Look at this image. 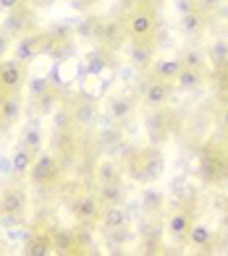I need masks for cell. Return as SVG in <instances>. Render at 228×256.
<instances>
[{
    "mask_svg": "<svg viewBox=\"0 0 228 256\" xmlns=\"http://www.w3.org/2000/svg\"><path fill=\"white\" fill-rule=\"evenodd\" d=\"M155 26H157V14L147 3H139L136 8H131V14L126 16V32L131 40H152Z\"/></svg>",
    "mask_w": 228,
    "mask_h": 256,
    "instance_id": "6da1fadb",
    "label": "cell"
},
{
    "mask_svg": "<svg viewBox=\"0 0 228 256\" xmlns=\"http://www.w3.org/2000/svg\"><path fill=\"white\" fill-rule=\"evenodd\" d=\"M27 84V66L19 58H3L0 60V89L6 94H19Z\"/></svg>",
    "mask_w": 228,
    "mask_h": 256,
    "instance_id": "7a4b0ae2",
    "label": "cell"
},
{
    "mask_svg": "<svg viewBox=\"0 0 228 256\" xmlns=\"http://www.w3.org/2000/svg\"><path fill=\"white\" fill-rule=\"evenodd\" d=\"M100 199H97V194H82V196H76V199L71 202V212L76 217V222L79 225H97V220H100Z\"/></svg>",
    "mask_w": 228,
    "mask_h": 256,
    "instance_id": "3957f363",
    "label": "cell"
},
{
    "mask_svg": "<svg viewBox=\"0 0 228 256\" xmlns=\"http://www.w3.org/2000/svg\"><path fill=\"white\" fill-rule=\"evenodd\" d=\"M29 178L34 186H50L55 178H58V160L48 152H40L34 157V165L29 170Z\"/></svg>",
    "mask_w": 228,
    "mask_h": 256,
    "instance_id": "277c9868",
    "label": "cell"
},
{
    "mask_svg": "<svg viewBox=\"0 0 228 256\" xmlns=\"http://www.w3.org/2000/svg\"><path fill=\"white\" fill-rule=\"evenodd\" d=\"M27 206H29V199H27V194L24 188H16V186H8V188L0 194V212L8 214V217H24L27 214Z\"/></svg>",
    "mask_w": 228,
    "mask_h": 256,
    "instance_id": "5b68a950",
    "label": "cell"
},
{
    "mask_svg": "<svg viewBox=\"0 0 228 256\" xmlns=\"http://www.w3.org/2000/svg\"><path fill=\"white\" fill-rule=\"evenodd\" d=\"M142 102L152 110L165 108V104L170 102V84L168 81H157V78L147 81L144 89H142Z\"/></svg>",
    "mask_w": 228,
    "mask_h": 256,
    "instance_id": "8992f818",
    "label": "cell"
},
{
    "mask_svg": "<svg viewBox=\"0 0 228 256\" xmlns=\"http://www.w3.org/2000/svg\"><path fill=\"white\" fill-rule=\"evenodd\" d=\"M191 222H194V217H191V212H186V209H176V212H170V214H168V222H165L168 236L173 238L178 246H184Z\"/></svg>",
    "mask_w": 228,
    "mask_h": 256,
    "instance_id": "52a82bcc",
    "label": "cell"
},
{
    "mask_svg": "<svg viewBox=\"0 0 228 256\" xmlns=\"http://www.w3.org/2000/svg\"><path fill=\"white\" fill-rule=\"evenodd\" d=\"M97 225H100L102 232L116 230V228H126V225H129V212H126L121 204H102Z\"/></svg>",
    "mask_w": 228,
    "mask_h": 256,
    "instance_id": "ba28073f",
    "label": "cell"
},
{
    "mask_svg": "<svg viewBox=\"0 0 228 256\" xmlns=\"http://www.w3.org/2000/svg\"><path fill=\"white\" fill-rule=\"evenodd\" d=\"M40 40H42L40 34H21V37L16 40V44H14V55L24 66H29L34 58L42 52V42Z\"/></svg>",
    "mask_w": 228,
    "mask_h": 256,
    "instance_id": "9c48e42d",
    "label": "cell"
},
{
    "mask_svg": "<svg viewBox=\"0 0 228 256\" xmlns=\"http://www.w3.org/2000/svg\"><path fill=\"white\" fill-rule=\"evenodd\" d=\"M186 243L191 248H197V251H207L212 248V243H215V232L207 222H199V220H194L189 228V236H186Z\"/></svg>",
    "mask_w": 228,
    "mask_h": 256,
    "instance_id": "30bf717a",
    "label": "cell"
},
{
    "mask_svg": "<svg viewBox=\"0 0 228 256\" xmlns=\"http://www.w3.org/2000/svg\"><path fill=\"white\" fill-rule=\"evenodd\" d=\"M181 68H184V60H181V58H155V60L150 63V74L157 81H173Z\"/></svg>",
    "mask_w": 228,
    "mask_h": 256,
    "instance_id": "8fae6325",
    "label": "cell"
},
{
    "mask_svg": "<svg viewBox=\"0 0 228 256\" xmlns=\"http://www.w3.org/2000/svg\"><path fill=\"white\" fill-rule=\"evenodd\" d=\"M97 115H100V110L92 100H79L71 110V120L82 128H89V126L97 123Z\"/></svg>",
    "mask_w": 228,
    "mask_h": 256,
    "instance_id": "7c38bea8",
    "label": "cell"
},
{
    "mask_svg": "<svg viewBox=\"0 0 228 256\" xmlns=\"http://www.w3.org/2000/svg\"><path fill=\"white\" fill-rule=\"evenodd\" d=\"M129 58L134 66H150L155 60V48H152V40H131L129 42Z\"/></svg>",
    "mask_w": 228,
    "mask_h": 256,
    "instance_id": "4fadbf2b",
    "label": "cell"
},
{
    "mask_svg": "<svg viewBox=\"0 0 228 256\" xmlns=\"http://www.w3.org/2000/svg\"><path fill=\"white\" fill-rule=\"evenodd\" d=\"M34 154L32 149H27L24 144H19L16 146V152L11 154V168H14V176H29V170L34 165Z\"/></svg>",
    "mask_w": 228,
    "mask_h": 256,
    "instance_id": "5bb4252c",
    "label": "cell"
},
{
    "mask_svg": "<svg viewBox=\"0 0 228 256\" xmlns=\"http://www.w3.org/2000/svg\"><path fill=\"white\" fill-rule=\"evenodd\" d=\"M202 71H199V68H189V66H184V68H181V71H178V76L173 78V84L181 89V92H191V89H197L199 84H202Z\"/></svg>",
    "mask_w": 228,
    "mask_h": 256,
    "instance_id": "9a60e30c",
    "label": "cell"
},
{
    "mask_svg": "<svg viewBox=\"0 0 228 256\" xmlns=\"http://www.w3.org/2000/svg\"><path fill=\"white\" fill-rule=\"evenodd\" d=\"M97 199H100V204H121L123 202V186H121V180L97 183Z\"/></svg>",
    "mask_w": 228,
    "mask_h": 256,
    "instance_id": "2e32d148",
    "label": "cell"
},
{
    "mask_svg": "<svg viewBox=\"0 0 228 256\" xmlns=\"http://www.w3.org/2000/svg\"><path fill=\"white\" fill-rule=\"evenodd\" d=\"M108 110H110V115L116 120H126V118H131V112H134V102L129 100V97H123V94H113L110 100H108Z\"/></svg>",
    "mask_w": 228,
    "mask_h": 256,
    "instance_id": "e0dca14e",
    "label": "cell"
},
{
    "mask_svg": "<svg viewBox=\"0 0 228 256\" xmlns=\"http://www.w3.org/2000/svg\"><path fill=\"white\" fill-rule=\"evenodd\" d=\"M21 118V100L16 94H8L3 110H0V123H3V128H11L14 123H19Z\"/></svg>",
    "mask_w": 228,
    "mask_h": 256,
    "instance_id": "ac0fdd59",
    "label": "cell"
},
{
    "mask_svg": "<svg viewBox=\"0 0 228 256\" xmlns=\"http://www.w3.org/2000/svg\"><path fill=\"white\" fill-rule=\"evenodd\" d=\"M181 29H184L189 37H197V34L204 29V10H199V8L194 10V8H191L189 14H184V16H181Z\"/></svg>",
    "mask_w": 228,
    "mask_h": 256,
    "instance_id": "d6986e66",
    "label": "cell"
},
{
    "mask_svg": "<svg viewBox=\"0 0 228 256\" xmlns=\"http://www.w3.org/2000/svg\"><path fill=\"white\" fill-rule=\"evenodd\" d=\"M27 254L29 256H50L53 254V236L50 232H37L29 243H27Z\"/></svg>",
    "mask_w": 228,
    "mask_h": 256,
    "instance_id": "ffe728a7",
    "label": "cell"
},
{
    "mask_svg": "<svg viewBox=\"0 0 228 256\" xmlns=\"http://www.w3.org/2000/svg\"><path fill=\"white\" fill-rule=\"evenodd\" d=\"M126 37V26L121 24V21H108L105 26H102V42L108 44V48H118Z\"/></svg>",
    "mask_w": 228,
    "mask_h": 256,
    "instance_id": "44dd1931",
    "label": "cell"
},
{
    "mask_svg": "<svg viewBox=\"0 0 228 256\" xmlns=\"http://www.w3.org/2000/svg\"><path fill=\"white\" fill-rule=\"evenodd\" d=\"M95 180H97V183H113V180H121V168H118V162L102 160L100 165L95 168Z\"/></svg>",
    "mask_w": 228,
    "mask_h": 256,
    "instance_id": "7402d4cb",
    "label": "cell"
},
{
    "mask_svg": "<svg viewBox=\"0 0 228 256\" xmlns=\"http://www.w3.org/2000/svg\"><path fill=\"white\" fill-rule=\"evenodd\" d=\"M207 58H210V63L218 68V71L228 68V42L225 40H215L210 44V50H207Z\"/></svg>",
    "mask_w": 228,
    "mask_h": 256,
    "instance_id": "603a6c76",
    "label": "cell"
},
{
    "mask_svg": "<svg viewBox=\"0 0 228 256\" xmlns=\"http://www.w3.org/2000/svg\"><path fill=\"white\" fill-rule=\"evenodd\" d=\"M21 144H24L27 149H32L34 154L42 152V131L37 126H27L24 134H21Z\"/></svg>",
    "mask_w": 228,
    "mask_h": 256,
    "instance_id": "cb8c5ba5",
    "label": "cell"
},
{
    "mask_svg": "<svg viewBox=\"0 0 228 256\" xmlns=\"http://www.w3.org/2000/svg\"><path fill=\"white\" fill-rule=\"evenodd\" d=\"M27 92H29V97L32 100H37V97H42L45 92H50L53 86H50V81H48V76H27Z\"/></svg>",
    "mask_w": 228,
    "mask_h": 256,
    "instance_id": "d4e9b609",
    "label": "cell"
},
{
    "mask_svg": "<svg viewBox=\"0 0 228 256\" xmlns=\"http://www.w3.org/2000/svg\"><path fill=\"white\" fill-rule=\"evenodd\" d=\"M76 248L74 232H53V251L58 254H71Z\"/></svg>",
    "mask_w": 228,
    "mask_h": 256,
    "instance_id": "484cf974",
    "label": "cell"
},
{
    "mask_svg": "<svg viewBox=\"0 0 228 256\" xmlns=\"http://www.w3.org/2000/svg\"><path fill=\"white\" fill-rule=\"evenodd\" d=\"M220 168H223V157H215V154L204 157V162H202L204 176H210L212 180H220Z\"/></svg>",
    "mask_w": 228,
    "mask_h": 256,
    "instance_id": "4316f807",
    "label": "cell"
},
{
    "mask_svg": "<svg viewBox=\"0 0 228 256\" xmlns=\"http://www.w3.org/2000/svg\"><path fill=\"white\" fill-rule=\"evenodd\" d=\"M108 236H110V246H113V248H118V246H126V243H129V225H126V228L108 230Z\"/></svg>",
    "mask_w": 228,
    "mask_h": 256,
    "instance_id": "83f0119b",
    "label": "cell"
},
{
    "mask_svg": "<svg viewBox=\"0 0 228 256\" xmlns=\"http://www.w3.org/2000/svg\"><path fill=\"white\" fill-rule=\"evenodd\" d=\"M53 100H55V92H53V89H50V92H45L42 97H37V108H40L42 115H45V112H50V110L55 108V102H53Z\"/></svg>",
    "mask_w": 228,
    "mask_h": 256,
    "instance_id": "f1b7e54d",
    "label": "cell"
},
{
    "mask_svg": "<svg viewBox=\"0 0 228 256\" xmlns=\"http://www.w3.org/2000/svg\"><path fill=\"white\" fill-rule=\"evenodd\" d=\"M181 60H184V66H189V68H199V71H202V60H204V55H202L199 50H189L184 58H181Z\"/></svg>",
    "mask_w": 228,
    "mask_h": 256,
    "instance_id": "f546056e",
    "label": "cell"
},
{
    "mask_svg": "<svg viewBox=\"0 0 228 256\" xmlns=\"http://www.w3.org/2000/svg\"><path fill=\"white\" fill-rule=\"evenodd\" d=\"M21 6H27L24 0H0V14H16V10L21 8Z\"/></svg>",
    "mask_w": 228,
    "mask_h": 256,
    "instance_id": "4dcf8cb0",
    "label": "cell"
},
{
    "mask_svg": "<svg viewBox=\"0 0 228 256\" xmlns=\"http://www.w3.org/2000/svg\"><path fill=\"white\" fill-rule=\"evenodd\" d=\"M223 3H225V0H197L199 10H204V14H210V10H218Z\"/></svg>",
    "mask_w": 228,
    "mask_h": 256,
    "instance_id": "1f68e13d",
    "label": "cell"
},
{
    "mask_svg": "<svg viewBox=\"0 0 228 256\" xmlns=\"http://www.w3.org/2000/svg\"><path fill=\"white\" fill-rule=\"evenodd\" d=\"M8 50H11V37H8L6 32H0V60L8 55Z\"/></svg>",
    "mask_w": 228,
    "mask_h": 256,
    "instance_id": "d6a6232c",
    "label": "cell"
},
{
    "mask_svg": "<svg viewBox=\"0 0 228 256\" xmlns=\"http://www.w3.org/2000/svg\"><path fill=\"white\" fill-rule=\"evenodd\" d=\"M0 176H14V168H11V157L0 154Z\"/></svg>",
    "mask_w": 228,
    "mask_h": 256,
    "instance_id": "836d02e7",
    "label": "cell"
},
{
    "mask_svg": "<svg viewBox=\"0 0 228 256\" xmlns=\"http://www.w3.org/2000/svg\"><path fill=\"white\" fill-rule=\"evenodd\" d=\"M218 123H220L223 131H228V104H223V108H220V112H218Z\"/></svg>",
    "mask_w": 228,
    "mask_h": 256,
    "instance_id": "e575fe53",
    "label": "cell"
},
{
    "mask_svg": "<svg viewBox=\"0 0 228 256\" xmlns=\"http://www.w3.org/2000/svg\"><path fill=\"white\" fill-rule=\"evenodd\" d=\"M27 6H32V8H48L53 0H24Z\"/></svg>",
    "mask_w": 228,
    "mask_h": 256,
    "instance_id": "d590c367",
    "label": "cell"
},
{
    "mask_svg": "<svg viewBox=\"0 0 228 256\" xmlns=\"http://www.w3.org/2000/svg\"><path fill=\"white\" fill-rule=\"evenodd\" d=\"M176 6L181 10V16H184V14H189V10H191V0H176Z\"/></svg>",
    "mask_w": 228,
    "mask_h": 256,
    "instance_id": "8d00e7d4",
    "label": "cell"
},
{
    "mask_svg": "<svg viewBox=\"0 0 228 256\" xmlns=\"http://www.w3.org/2000/svg\"><path fill=\"white\" fill-rule=\"evenodd\" d=\"M220 178H228V157L223 160V168H220Z\"/></svg>",
    "mask_w": 228,
    "mask_h": 256,
    "instance_id": "74e56055",
    "label": "cell"
},
{
    "mask_svg": "<svg viewBox=\"0 0 228 256\" xmlns=\"http://www.w3.org/2000/svg\"><path fill=\"white\" fill-rule=\"evenodd\" d=\"M6 100H8V94H6L3 89H0V110H3V104H6Z\"/></svg>",
    "mask_w": 228,
    "mask_h": 256,
    "instance_id": "f35d334b",
    "label": "cell"
},
{
    "mask_svg": "<svg viewBox=\"0 0 228 256\" xmlns=\"http://www.w3.org/2000/svg\"><path fill=\"white\" fill-rule=\"evenodd\" d=\"M223 146H225V152H228V131H225V138H223Z\"/></svg>",
    "mask_w": 228,
    "mask_h": 256,
    "instance_id": "ab89813d",
    "label": "cell"
},
{
    "mask_svg": "<svg viewBox=\"0 0 228 256\" xmlns=\"http://www.w3.org/2000/svg\"><path fill=\"white\" fill-rule=\"evenodd\" d=\"M225 225H228V202H225Z\"/></svg>",
    "mask_w": 228,
    "mask_h": 256,
    "instance_id": "60d3db41",
    "label": "cell"
},
{
    "mask_svg": "<svg viewBox=\"0 0 228 256\" xmlns=\"http://www.w3.org/2000/svg\"><path fill=\"white\" fill-rule=\"evenodd\" d=\"M3 254H6V248H3V246H0V256H3Z\"/></svg>",
    "mask_w": 228,
    "mask_h": 256,
    "instance_id": "b9f144b4",
    "label": "cell"
},
{
    "mask_svg": "<svg viewBox=\"0 0 228 256\" xmlns=\"http://www.w3.org/2000/svg\"><path fill=\"white\" fill-rule=\"evenodd\" d=\"M89 3H97V0H89Z\"/></svg>",
    "mask_w": 228,
    "mask_h": 256,
    "instance_id": "7bdbcfd3",
    "label": "cell"
}]
</instances>
